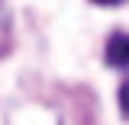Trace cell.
Wrapping results in <instances>:
<instances>
[{"instance_id": "1", "label": "cell", "mask_w": 129, "mask_h": 125, "mask_svg": "<svg viewBox=\"0 0 129 125\" xmlns=\"http://www.w3.org/2000/svg\"><path fill=\"white\" fill-rule=\"evenodd\" d=\"M107 64L110 67H129V35L113 32L107 39Z\"/></svg>"}, {"instance_id": "3", "label": "cell", "mask_w": 129, "mask_h": 125, "mask_svg": "<svg viewBox=\"0 0 129 125\" xmlns=\"http://www.w3.org/2000/svg\"><path fill=\"white\" fill-rule=\"evenodd\" d=\"M94 3H100V7H116V3H123V0H94Z\"/></svg>"}, {"instance_id": "2", "label": "cell", "mask_w": 129, "mask_h": 125, "mask_svg": "<svg viewBox=\"0 0 129 125\" xmlns=\"http://www.w3.org/2000/svg\"><path fill=\"white\" fill-rule=\"evenodd\" d=\"M119 109L123 115H129V80H123V87H119Z\"/></svg>"}]
</instances>
